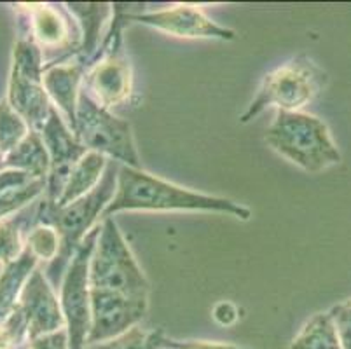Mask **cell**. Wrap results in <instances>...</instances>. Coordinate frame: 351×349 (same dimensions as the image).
I'll use <instances>...</instances> for the list:
<instances>
[{"label":"cell","mask_w":351,"mask_h":349,"mask_svg":"<svg viewBox=\"0 0 351 349\" xmlns=\"http://www.w3.org/2000/svg\"><path fill=\"white\" fill-rule=\"evenodd\" d=\"M162 349H177V348H175V346H171L170 339H168V346H166V348H162Z\"/></svg>","instance_id":"cell-31"},{"label":"cell","mask_w":351,"mask_h":349,"mask_svg":"<svg viewBox=\"0 0 351 349\" xmlns=\"http://www.w3.org/2000/svg\"><path fill=\"white\" fill-rule=\"evenodd\" d=\"M8 101L23 117L28 128L35 131L44 126L53 108L43 81L28 79L14 72L9 75Z\"/></svg>","instance_id":"cell-15"},{"label":"cell","mask_w":351,"mask_h":349,"mask_svg":"<svg viewBox=\"0 0 351 349\" xmlns=\"http://www.w3.org/2000/svg\"><path fill=\"white\" fill-rule=\"evenodd\" d=\"M100 234V224L84 238L60 285L65 330L69 334V349H86L91 330V287H89V262Z\"/></svg>","instance_id":"cell-8"},{"label":"cell","mask_w":351,"mask_h":349,"mask_svg":"<svg viewBox=\"0 0 351 349\" xmlns=\"http://www.w3.org/2000/svg\"><path fill=\"white\" fill-rule=\"evenodd\" d=\"M327 81V73L311 58L299 54L264 75L257 95L239 121L243 124L250 123L271 107L282 112H302L324 91Z\"/></svg>","instance_id":"cell-4"},{"label":"cell","mask_w":351,"mask_h":349,"mask_svg":"<svg viewBox=\"0 0 351 349\" xmlns=\"http://www.w3.org/2000/svg\"><path fill=\"white\" fill-rule=\"evenodd\" d=\"M28 349H69V334L65 328L53 334L40 335L37 339H32Z\"/></svg>","instance_id":"cell-28"},{"label":"cell","mask_w":351,"mask_h":349,"mask_svg":"<svg viewBox=\"0 0 351 349\" xmlns=\"http://www.w3.org/2000/svg\"><path fill=\"white\" fill-rule=\"evenodd\" d=\"M4 169V158H0V171Z\"/></svg>","instance_id":"cell-32"},{"label":"cell","mask_w":351,"mask_h":349,"mask_svg":"<svg viewBox=\"0 0 351 349\" xmlns=\"http://www.w3.org/2000/svg\"><path fill=\"white\" fill-rule=\"evenodd\" d=\"M128 21L156 28L168 35L182 38H213V40H234L236 32L215 23L201 9L194 5L178 4L173 8L151 12H126Z\"/></svg>","instance_id":"cell-12"},{"label":"cell","mask_w":351,"mask_h":349,"mask_svg":"<svg viewBox=\"0 0 351 349\" xmlns=\"http://www.w3.org/2000/svg\"><path fill=\"white\" fill-rule=\"evenodd\" d=\"M119 166L117 163L108 161L100 184L81 200L73 201L66 206H54L44 200L35 210V224H49L58 230L62 239L58 257L49 262V267L44 273L53 288H60L70 261L86 236L100 224V217H104L105 208L112 201L117 187Z\"/></svg>","instance_id":"cell-2"},{"label":"cell","mask_w":351,"mask_h":349,"mask_svg":"<svg viewBox=\"0 0 351 349\" xmlns=\"http://www.w3.org/2000/svg\"><path fill=\"white\" fill-rule=\"evenodd\" d=\"M18 11L25 12V28L35 44L54 56L65 60L75 56L81 47V30L73 25L72 16L51 4H20Z\"/></svg>","instance_id":"cell-10"},{"label":"cell","mask_w":351,"mask_h":349,"mask_svg":"<svg viewBox=\"0 0 351 349\" xmlns=\"http://www.w3.org/2000/svg\"><path fill=\"white\" fill-rule=\"evenodd\" d=\"M212 315L220 326H231L239 320V309L231 300H220L213 306Z\"/></svg>","instance_id":"cell-29"},{"label":"cell","mask_w":351,"mask_h":349,"mask_svg":"<svg viewBox=\"0 0 351 349\" xmlns=\"http://www.w3.org/2000/svg\"><path fill=\"white\" fill-rule=\"evenodd\" d=\"M0 158H4V156H2V154H0Z\"/></svg>","instance_id":"cell-33"},{"label":"cell","mask_w":351,"mask_h":349,"mask_svg":"<svg viewBox=\"0 0 351 349\" xmlns=\"http://www.w3.org/2000/svg\"><path fill=\"white\" fill-rule=\"evenodd\" d=\"M20 213L0 222V264L2 265L14 262L25 252L23 229L27 219Z\"/></svg>","instance_id":"cell-23"},{"label":"cell","mask_w":351,"mask_h":349,"mask_svg":"<svg viewBox=\"0 0 351 349\" xmlns=\"http://www.w3.org/2000/svg\"><path fill=\"white\" fill-rule=\"evenodd\" d=\"M18 306L27 318L28 341L65 328L62 304L54 293L53 285L40 269H35L28 278Z\"/></svg>","instance_id":"cell-13"},{"label":"cell","mask_w":351,"mask_h":349,"mask_svg":"<svg viewBox=\"0 0 351 349\" xmlns=\"http://www.w3.org/2000/svg\"><path fill=\"white\" fill-rule=\"evenodd\" d=\"M290 349H343L328 311L311 316L293 337Z\"/></svg>","instance_id":"cell-20"},{"label":"cell","mask_w":351,"mask_h":349,"mask_svg":"<svg viewBox=\"0 0 351 349\" xmlns=\"http://www.w3.org/2000/svg\"><path fill=\"white\" fill-rule=\"evenodd\" d=\"M86 72H88V67L81 60H77V56H72L70 60L60 63H47L44 67V89L53 107L62 114L72 131H75L79 95H81Z\"/></svg>","instance_id":"cell-14"},{"label":"cell","mask_w":351,"mask_h":349,"mask_svg":"<svg viewBox=\"0 0 351 349\" xmlns=\"http://www.w3.org/2000/svg\"><path fill=\"white\" fill-rule=\"evenodd\" d=\"M73 133L77 134V139L86 149L101 154L108 161L132 166V168H142L132 124L97 104L84 89H81L79 95Z\"/></svg>","instance_id":"cell-7"},{"label":"cell","mask_w":351,"mask_h":349,"mask_svg":"<svg viewBox=\"0 0 351 349\" xmlns=\"http://www.w3.org/2000/svg\"><path fill=\"white\" fill-rule=\"evenodd\" d=\"M89 287L95 290L149 299L151 283L128 246L114 217L101 219L100 234L89 262Z\"/></svg>","instance_id":"cell-5"},{"label":"cell","mask_w":351,"mask_h":349,"mask_svg":"<svg viewBox=\"0 0 351 349\" xmlns=\"http://www.w3.org/2000/svg\"><path fill=\"white\" fill-rule=\"evenodd\" d=\"M46 192V180H34L25 187L0 192V222L18 215L23 208L39 200Z\"/></svg>","instance_id":"cell-25"},{"label":"cell","mask_w":351,"mask_h":349,"mask_svg":"<svg viewBox=\"0 0 351 349\" xmlns=\"http://www.w3.org/2000/svg\"><path fill=\"white\" fill-rule=\"evenodd\" d=\"M108 166V159L101 154L88 150L77 161V165L73 166L70 171V177L66 180L65 189H63L62 197L54 206H66V204L73 203V201L81 200L82 196L89 194L98 184H100L101 177H104L105 169Z\"/></svg>","instance_id":"cell-17"},{"label":"cell","mask_w":351,"mask_h":349,"mask_svg":"<svg viewBox=\"0 0 351 349\" xmlns=\"http://www.w3.org/2000/svg\"><path fill=\"white\" fill-rule=\"evenodd\" d=\"M60 245H62V239H60L58 230L49 224H34L25 241V246L30 250L32 255L37 261L44 262H53L58 257Z\"/></svg>","instance_id":"cell-24"},{"label":"cell","mask_w":351,"mask_h":349,"mask_svg":"<svg viewBox=\"0 0 351 349\" xmlns=\"http://www.w3.org/2000/svg\"><path fill=\"white\" fill-rule=\"evenodd\" d=\"M66 11L72 18L77 19V27L81 30V47L77 51V60H81L86 67L93 63L95 56L100 49V34L105 21L114 12V5L110 4H95V2H72L65 4Z\"/></svg>","instance_id":"cell-16"},{"label":"cell","mask_w":351,"mask_h":349,"mask_svg":"<svg viewBox=\"0 0 351 349\" xmlns=\"http://www.w3.org/2000/svg\"><path fill=\"white\" fill-rule=\"evenodd\" d=\"M37 262L39 261L25 246V252L20 258L4 265L2 273H0V322L8 318L18 307L23 287L27 285L32 273L37 269Z\"/></svg>","instance_id":"cell-19"},{"label":"cell","mask_w":351,"mask_h":349,"mask_svg":"<svg viewBox=\"0 0 351 349\" xmlns=\"http://www.w3.org/2000/svg\"><path fill=\"white\" fill-rule=\"evenodd\" d=\"M328 315H330L334 326H336L341 348L351 349V299L332 306Z\"/></svg>","instance_id":"cell-27"},{"label":"cell","mask_w":351,"mask_h":349,"mask_svg":"<svg viewBox=\"0 0 351 349\" xmlns=\"http://www.w3.org/2000/svg\"><path fill=\"white\" fill-rule=\"evenodd\" d=\"M149 309V299L91 288V330L88 344L110 341L140 325Z\"/></svg>","instance_id":"cell-11"},{"label":"cell","mask_w":351,"mask_h":349,"mask_svg":"<svg viewBox=\"0 0 351 349\" xmlns=\"http://www.w3.org/2000/svg\"><path fill=\"white\" fill-rule=\"evenodd\" d=\"M39 133L43 136L51 161L44 200L51 204H56L62 197L70 171H72L73 166L77 165L79 159L88 152V149L82 145L77 134L70 130L62 114L54 107L51 108L49 117L39 130Z\"/></svg>","instance_id":"cell-9"},{"label":"cell","mask_w":351,"mask_h":349,"mask_svg":"<svg viewBox=\"0 0 351 349\" xmlns=\"http://www.w3.org/2000/svg\"><path fill=\"white\" fill-rule=\"evenodd\" d=\"M25 341H28V325L18 306L8 318L0 322V349H18Z\"/></svg>","instance_id":"cell-26"},{"label":"cell","mask_w":351,"mask_h":349,"mask_svg":"<svg viewBox=\"0 0 351 349\" xmlns=\"http://www.w3.org/2000/svg\"><path fill=\"white\" fill-rule=\"evenodd\" d=\"M171 346L177 349H248L234 344H222V342H208V341H171Z\"/></svg>","instance_id":"cell-30"},{"label":"cell","mask_w":351,"mask_h":349,"mask_svg":"<svg viewBox=\"0 0 351 349\" xmlns=\"http://www.w3.org/2000/svg\"><path fill=\"white\" fill-rule=\"evenodd\" d=\"M4 168L27 173L35 180H46L49 175L51 161L39 131L30 130V133L21 140L20 145L5 154Z\"/></svg>","instance_id":"cell-18"},{"label":"cell","mask_w":351,"mask_h":349,"mask_svg":"<svg viewBox=\"0 0 351 349\" xmlns=\"http://www.w3.org/2000/svg\"><path fill=\"white\" fill-rule=\"evenodd\" d=\"M266 142L282 158L308 173L325 171L341 163V152L327 124L308 112L276 110Z\"/></svg>","instance_id":"cell-3"},{"label":"cell","mask_w":351,"mask_h":349,"mask_svg":"<svg viewBox=\"0 0 351 349\" xmlns=\"http://www.w3.org/2000/svg\"><path fill=\"white\" fill-rule=\"evenodd\" d=\"M28 133H30L28 124L9 105L8 98H4L0 101V154L5 156L12 149H16Z\"/></svg>","instance_id":"cell-22"},{"label":"cell","mask_w":351,"mask_h":349,"mask_svg":"<svg viewBox=\"0 0 351 349\" xmlns=\"http://www.w3.org/2000/svg\"><path fill=\"white\" fill-rule=\"evenodd\" d=\"M123 12L114 9L112 25L101 40L98 54L82 81V89L101 107L110 108L124 104L133 91V70L123 44Z\"/></svg>","instance_id":"cell-6"},{"label":"cell","mask_w":351,"mask_h":349,"mask_svg":"<svg viewBox=\"0 0 351 349\" xmlns=\"http://www.w3.org/2000/svg\"><path fill=\"white\" fill-rule=\"evenodd\" d=\"M166 346H168V337L165 332L159 328L149 330V328L135 325L110 341L89 344L86 346V349H162Z\"/></svg>","instance_id":"cell-21"},{"label":"cell","mask_w":351,"mask_h":349,"mask_svg":"<svg viewBox=\"0 0 351 349\" xmlns=\"http://www.w3.org/2000/svg\"><path fill=\"white\" fill-rule=\"evenodd\" d=\"M119 211H208L234 217L243 222L252 219L250 208L236 201L191 191L162 180L142 168L123 165L117 173L116 194L105 208L101 219L114 217Z\"/></svg>","instance_id":"cell-1"}]
</instances>
